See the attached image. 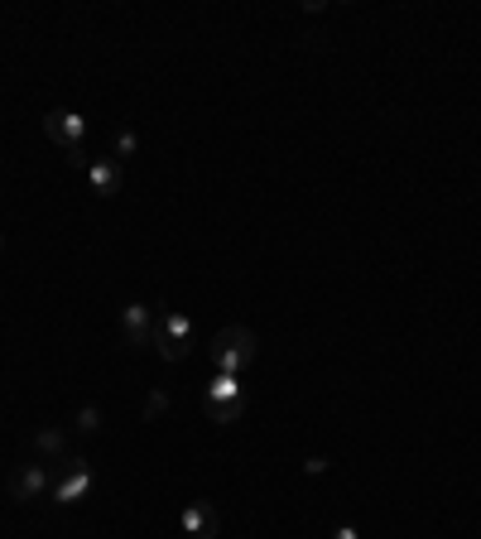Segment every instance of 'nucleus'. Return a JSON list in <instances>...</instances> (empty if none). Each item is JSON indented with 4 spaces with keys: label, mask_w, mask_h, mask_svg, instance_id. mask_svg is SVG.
I'll list each match as a JSON object with an SVG mask.
<instances>
[{
    "label": "nucleus",
    "mask_w": 481,
    "mask_h": 539,
    "mask_svg": "<svg viewBox=\"0 0 481 539\" xmlns=\"http://www.w3.org/2000/svg\"><path fill=\"white\" fill-rule=\"evenodd\" d=\"M256 333L250 328H240V323H231V328H222L217 337H212V366H217V376H240L250 362H256Z\"/></svg>",
    "instance_id": "obj_1"
},
{
    "label": "nucleus",
    "mask_w": 481,
    "mask_h": 539,
    "mask_svg": "<svg viewBox=\"0 0 481 539\" xmlns=\"http://www.w3.org/2000/svg\"><path fill=\"white\" fill-rule=\"evenodd\" d=\"M240 409H246V405H217V409H212V419H217V424H231Z\"/></svg>",
    "instance_id": "obj_13"
},
{
    "label": "nucleus",
    "mask_w": 481,
    "mask_h": 539,
    "mask_svg": "<svg viewBox=\"0 0 481 539\" xmlns=\"http://www.w3.org/2000/svg\"><path fill=\"white\" fill-rule=\"evenodd\" d=\"M135 145H140V135H135V130H116V140H111V159L125 164V159L135 155Z\"/></svg>",
    "instance_id": "obj_11"
},
{
    "label": "nucleus",
    "mask_w": 481,
    "mask_h": 539,
    "mask_svg": "<svg viewBox=\"0 0 481 539\" xmlns=\"http://www.w3.org/2000/svg\"><path fill=\"white\" fill-rule=\"evenodd\" d=\"M304 472H308V477H322V472H328V458H308Z\"/></svg>",
    "instance_id": "obj_15"
},
{
    "label": "nucleus",
    "mask_w": 481,
    "mask_h": 539,
    "mask_svg": "<svg viewBox=\"0 0 481 539\" xmlns=\"http://www.w3.org/2000/svg\"><path fill=\"white\" fill-rule=\"evenodd\" d=\"M332 539H361V535H357V530H351V525H342V530H337Z\"/></svg>",
    "instance_id": "obj_16"
},
{
    "label": "nucleus",
    "mask_w": 481,
    "mask_h": 539,
    "mask_svg": "<svg viewBox=\"0 0 481 539\" xmlns=\"http://www.w3.org/2000/svg\"><path fill=\"white\" fill-rule=\"evenodd\" d=\"M34 453H39V458H68V434H63V428H39V434H34Z\"/></svg>",
    "instance_id": "obj_9"
},
{
    "label": "nucleus",
    "mask_w": 481,
    "mask_h": 539,
    "mask_svg": "<svg viewBox=\"0 0 481 539\" xmlns=\"http://www.w3.org/2000/svg\"><path fill=\"white\" fill-rule=\"evenodd\" d=\"M77 434H96V428H102V409H96V405H87V409H77Z\"/></svg>",
    "instance_id": "obj_12"
},
{
    "label": "nucleus",
    "mask_w": 481,
    "mask_h": 539,
    "mask_svg": "<svg viewBox=\"0 0 481 539\" xmlns=\"http://www.w3.org/2000/svg\"><path fill=\"white\" fill-rule=\"evenodd\" d=\"M44 135H49L53 145H63V155H73V149H82V140H87V116L59 106V112L44 116Z\"/></svg>",
    "instance_id": "obj_3"
},
{
    "label": "nucleus",
    "mask_w": 481,
    "mask_h": 539,
    "mask_svg": "<svg viewBox=\"0 0 481 539\" xmlns=\"http://www.w3.org/2000/svg\"><path fill=\"white\" fill-rule=\"evenodd\" d=\"M178 520H183V530H188V539H217V530H222V516L212 501H193Z\"/></svg>",
    "instance_id": "obj_7"
},
{
    "label": "nucleus",
    "mask_w": 481,
    "mask_h": 539,
    "mask_svg": "<svg viewBox=\"0 0 481 539\" xmlns=\"http://www.w3.org/2000/svg\"><path fill=\"white\" fill-rule=\"evenodd\" d=\"M159 409H168V395H164V391H154V395H150V405H145V414L154 419V414H159Z\"/></svg>",
    "instance_id": "obj_14"
},
{
    "label": "nucleus",
    "mask_w": 481,
    "mask_h": 539,
    "mask_svg": "<svg viewBox=\"0 0 481 539\" xmlns=\"http://www.w3.org/2000/svg\"><path fill=\"white\" fill-rule=\"evenodd\" d=\"M121 333H125V347H131V352L150 347V337H154V313L145 309V303H125V309H121Z\"/></svg>",
    "instance_id": "obj_5"
},
{
    "label": "nucleus",
    "mask_w": 481,
    "mask_h": 539,
    "mask_svg": "<svg viewBox=\"0 0 481 539\" xmlns=\"http://www.w3.org/2000/svg\"><path fill=\"white\" fill-rule=\"evenodd\" d=\"M87 184L96 198H116L121 193V164L116 159H92L87 164Z\"/></svg>",
    "instance_id": "obj_8"
},
{
    "label": "nucleus",
    "mask_w": 481,
    "mask_h": 539,
    "mask_svg": "<svg viewBox=\"0 0 481 539\" xmlns=\"http://www.w3.org/2000/svg\"><path fill=\"white\" fill-rule=\"evenodd\" d=\"M212 405H246V395H240V376H217V381H212Z\"/></svg>",
    "instance_id": "obj_10"
},
{
    "label": "nucleus",
    "mask_w": 481,
    "mask_h": 539,
    "mask_svg": "<svg viewBox=\"0 0 481 539\" xmlns=\"http://www.w3.org/2000/svg\"><path fill=\"white\" fill-rule=\"evenodd\" d=\"M53 491V477L44 463H24L15 477H10V501H34V496Z\"/></svg>",
    "instance_id": "obj_6"
},
{
    "label": "nucleus",
    "mask_w": 481,
    "mask_h": 539,
    "mask_svg": "<svg viewBox=\"0 0 481 539\" xmlns=\"http://www.w3.org/2000/svg\"><path fill=\"white\" fill-rule=\"evenodd\" d=\"M150 347L159 352L168 366H178L183 356L193 352V318H188V313L164 309L159 318H154V337H150Z\"/></svg>",
    "instance_id": "obj_2"
},
{
    "label": "nucleus",
    "mask_w": 481,
    "mask_h": 539,
    "mask_svg": "<svg viewBox=\"0 0 481 539\" xmlns=\"http://www.w3.org/2000/svg\"><path fill=\"white\" fill-rule=\"evenodd\" d=\"M63 467H68V481H59L49 496H53L59 506H73V501H82V496L96 487V477H92V467L82 463V458H63Z\"/></svg>",
    "instance_id": "obj_4"
}]
</instances>
